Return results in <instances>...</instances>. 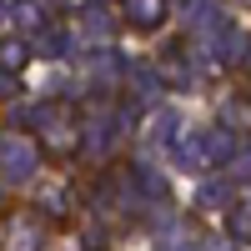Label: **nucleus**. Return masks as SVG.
Instances as JSON below:
<instances>
[{"label": "nucleus", "instance_id": "obj_1", "mask_svg": "<svg viewBox=\"0 0 251 251\" xmlns=\"http://www.w3.org/2000/svg\"><path fill=\"white\" fill-rule=\"evenodd\" d=\"M126 15H131V25L151 30V25H161V15H166V0H126Z\"/></svg>", "mask_w": 251, "mask_h": 251}]
</instances>
